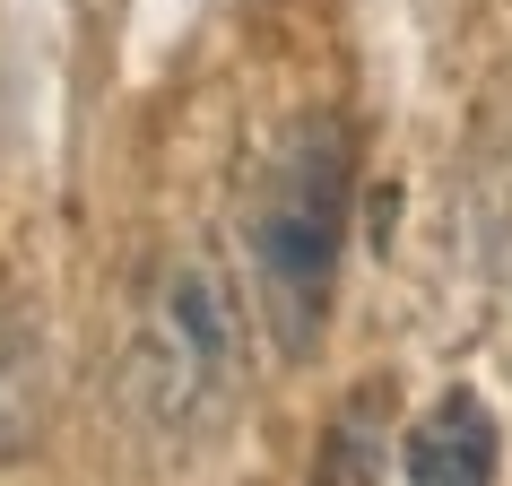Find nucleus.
<instances>
[{
	"mask_svg": "<svg viewBox=\"0 0 512 486\" xmlns=\"http://www.w3.org/2000/svg\"><path fill=\"white\" fill-rule=\"evenodd\" d=\"M382 408H391V391L365 382V391L330 417L322 460H313V486H374L382 478Z\"/></svg>",
	"mask_w": 512,
	"mask_h": 486,
	"instance_id": "4",
	"label": "nucleus"
},
{
	"mask_svg": "<svg viewBox=\"0 0 512 486\" xmlns=\"http://www.w3.org/2000/svg\"><path fill=\"white\" fill-rule=\"evenodd\" d=\"M339 243H348V131L304 122V131L278 139V157L252 174V200H243L252 287H261V313H270L287 356H304L322 339Z\"/></svg>",
	"mask_w": 512,
	"mask_h": 486,
	"instance_id": "1",
	"label": "nucleus"
},
{
	"mask_svg": "<svg viewBox=\"0 0 512 486\" xmlns=\"http://www.w3.org/2000/svg\"><path fill=\"white\" fill-rule=\"evenodd\" d=\"M495 460H504V434H495V408L478 391H443L400 434V478L408 486H495Z\"/></svg>",
	"mask_w": 512,
	"mask_h": 486,
	"instance_id": "3",
	"label": "nucleus"
},
{
	"mask_svg": "<svg viewBox=\"0 0 512 486\" xmlns=\"http://www.w3.org/2000/svg\"><path fill=\"white\" fill-rule=\"evenodd\" d=\"M131 391L165 434L209 426L226 408V391H235V287L209 252L165 261L148 322H139V348H131Z\"/></svg>",
	"mask_w": 512,
	"mask_h": 486,
	"instance_id": "2",
	"label": "nucleus"
}]
</instances>
